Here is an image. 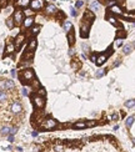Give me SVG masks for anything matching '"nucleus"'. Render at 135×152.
I'll list each match as a JSON object with an SVG mask.
<instances>
[{
	"label": "nucleus",
	"instance_id": "nucleus-1",
	"mask_svg": "<svg viewBox=\"0 0 135 152\" xmlns=\"http://www.w3.org/2000/svg\"><path fill=\"white\" fill-rule=\"evenodd\" d=\"M20 79L24 84H29L35 79V72H34L31 69H25L20 72Z\"/></svg>",
	"mask_w": 135,
	"mask_h": 152
},
{
	"label": "nucleus",
	"instance_id": "nucleus-2",
	"mask_svg": "<svg viewBox=\"0 0 135 152\" xmlns=\"http://www.w3.org/2000/svg\"><path fill=\"white\" fill-rule=\"evenodd\" d=\"M58 126V122H56L54 118H44L43 120V123H41V127L44 130H53Z\"/></svg>",
	"mask_w": 135,
	"mask_h": 152
},
{
	"label": "nucleus",
	"instance_id": "nucleus-3",
	"mask_svg": "<svg viewBox=\"0 0 135 152\" xmlns=\"http://www.w3.org/2000/svg\"><path fill=\"white\" fill-rule=\"evenodd\" d=\"M33 104L36 108H43L45 106V100L43 96H39V95H34L33 96Z\"/></svg>",
	"mask_w": 135,
	"mask_h": 152
},
{
	"label": "nucleus",
	"instance_id": "nucleus-4",
	"mask_svg": "<svg viewBox=\"0 0 135 152\" xmlns=\"http://www.w3.org/2000/svg\"><path fill=\"white\" fill-rule=\"evenodd\" d=\"M13 20H14V24L16 25H21L22 24V20H24V14H22L21 10H16L13 15Z\"/></svg>",
	"mask_w": 135,
	"mask_h": 152
},
{
	"label": "nucleus",
	"instance_id": "nucleus-5",
	"mask_svg": "<svg viewBox=\"0 0 135 152\" xmlns=\"http://www.w3.org/2000/svg\"><path fill=\"white\" fill-rule=\"evenodd\" d=\"M30 5L33 10H40L44 8V0H30Z\"/></svg>",
	"mask_w": 135,
	"mask_h": 152
},
{
	"label": "nucleus",
	"instance_id": "nucleus-6",
	"mask_svg": "<svg viewBox=\"0 0 135 152\" xmlns=\"http://www.w3.org/2000/svg\"><path fill=\"white\" fill-rule=\"evenodd\" d=\"M84 20L86 21L85 24H91L93 23V20H95V15H94V13L93 11H90V10H86L85 11V14H84Z\"/></svg>",
	"mask_w": 135,
	"mask_h": 152
},
{
	"label": "nucleus",
	"instance_id": "nucleus-7",
	"mask_svg": "<svg viewBox=\"0 0 135 152\" xmlns=\"http://www.w3.org/2000/svg\"><path fill=\"white\" fill-rule=\"evenodd\" d=\"M25 41V34H19L18 36L15 37V41H14V45L15 47H20Z\"/></svg>",
	"mask_w": 135,
	"mask_h": 152
},
{
	"label": "nucleus",
	"instance_id": "nucleus-8",
	"mask_svg": "<svg viewBox=\"0 0 135 152\" xmlns=\"http://www.w3.org/2000/svg\"><path fill=\"white\" fill-rule=\"evenodd\" d=\"M106 60H108V54H101V55L96 56L95 64H96L98 66H101L103 64H105V62H106Z\"/></svg>",
	"mask_w": 135,
	"mask_h": 152
},
{
	"label": "nucleus",
	"instance_id": "nucleus-9",
	"mask_svg": "<svg viewBox=\"0 0 135 152\" xmlns=\"http://www.w3.org/2000/svg\"><path fill=\"white\" fill-rule=\"evenodd\" d=\"M14 51H15V45H14V42L10 41V40H8L6 46H5V54H6V55H10V54H13Z\"/></svg>",
	"mask_w": 135,
	"mask_h": 152
},
{
	"label": "nucleus",
	"instance_id": "nucleus-10",
	"mask_svg": "<svg viewBox=\"0 0 135 152\" xmlns=\"http://www.w3.org/2000/svg\"><path fill=\"white\" fill-rule=\"evenodd\" d=\"M22 24H24V26L26 29L31 28L33 24H34V18L33 16H26V18H24V20H22Z\"/></svg>",
	"mask_w": 135,
	"mask_h": 152
},
{
	"label": "nucleus",
	"instance_id": "nucleus-11",
	"mask_svg": "<svg viewBox=\"0 0 135 152\" xmlns=\"http://www.w3.org/2000/svg\"><path fill=\"white\" fill-rule=\"evenodd\" d=\"M68 40H69V45L75 44V31L73 30V28L68 31Z\"/></svg>",
	"mask_w": 135,
	"mask_h": 152
},
{
	"label": "nucleus",
	"instance_id": "nucleus-12",
	"mask_svg": "<svg viewBox=\"0 0 135 152\" xmlns=\"http://www.w3.org/2000/svg\"><path fill=\"white\" fill-rule=\"evenodd\" d=\"M36 46H38V41H36L35 37H33V39L30 40V42H29V45H28V47H26V50L34 52V50L36 49Z\"/></svg>",
	"mask_w": 135,
	"mask_h": 152
},
{
	"label": "nucleus",
	"instance_id": "nucleus-13",
	"mask_svg": "<svg viewBox=\"0 0 135 152\" xmlns=\"http://www.w3.org/2000/svg\"><path fill=\"white\" fill-rule=\"evenodd\" d=\"M81 31H80V35H81V37H89V25L88 24H83V26H81V29H80Z\"/></svg>",
	"mask_w": 135,
	"mask_h": 152
},
{
	"label": "nucleus",
	"instance_id": "nucleus-14",
	"mask_svg": "<svg viewBox=\"0 0 135 152\" xmlns=\"http://www.w3.org/2000/svg\"><path fill=\"white\" fill-rule=\"evenodd\" d=\"M110 13L111 14H115V15H123V9L119 6V5H112L110 8Z\"/></svg>",
	"mask_w": 135,
	"mask_h": 152
},
{
	"label": "nucleus",
	"instance_id": "nucleus-15",
	"mask_svg": "<svg viewBox=\"0 0 135 152\" xmlns=\"http://www.w3.org/2000/svg\"><path fill=\"white\" fill-rule=\"evenodd\" d=\"M10 110H11V112H13V113H19V112H21L22 107H21V105L19 104V102H14V104L11 105Z\"/></svg>",
	"mask_w": 135,
	"mask_h": 152
},
{
	"label": "nucleus",
	"instance_id": "nucleus-16",
	"mask_svg": "<svg viewBox=\"0 0 135 152\" xmlns=\"http://www.w3.org/2000/svg\"><path fill=\"white\" fill-rule=\"evenodd\" d=\"M89 9H90V11H98V10L100 9V3L96 1V0H94V1H91L89 4Z\"/></svg>",
	"mask_w": 135,
	"mask_h": 152
},
{
	"label": "nucleus",
	"instance_id": "nucleus-17",
	"mask_svg": "<svg viewBox=\"0 0 135 152\" xmlns=\"http://www.w3.org/2000/svg\"><path fill=\"white\" fill-rule=\"evenodd\" d=\"M46 13H48L49 15H53V14H56V13H58V8H56L55 5H53V4H50V5H48V6H46Z\"/></svg>",
	"mask_w": 135,
	"mask_h": 152
},
{
	"label": "nucleus",
	"instance_id": "nucleus-18",
	"mask_svg": "<svg viewBox=\"0 0 135 152\" xmlns=\"http://www.w3.org/2000/svg\"><path fill=\"white\" fill-rule=\"evenodd\" d=\"M5 81V90H13L15 89V84L13 80H4Z\"/></svg>",
	"mask_w": 135,
	"mask_h": 152
},
{
	"label": "nucleus",
	"instance_id": "nucleus-19",
	"mask_svg": "<svg viewBox=\"0 0 135 152\" xmlns=\"http://www.w3.org/2000/svg\"><path fill=\"white\" fill-rule=\"evenodd\" d=\"M29 4H30V0H16V5L20 8H26L29 6Z\"/></svg>",
	"mask_w": 135,
	"mask_h": 152
},
{
	"label": "nucleus",
	"instance_id": "nucleus-20",
	"mask_svg": "<svg viewBox=\"0 0 135 152\" xmlns=\"http://www.w3.org/2000/svg\"><path fill=\"white\" fill-rule=\"evenodd\" d=\"M73 128L74 130H79V128H86V125L85 122H76L73 125Z\"/></svg>",
	"mask_w": 135,
	"mask_h": 152
},
{
	"label": "nucleus",
	"instance_id": "nucleus-21",
	"mask_svg": "<svg viewBox=\"0 0 135 152\" xmlns=\"http://www.w3.org/2000/svg\"><path fill=\"white\" fill-rule=\"evenodd\" d=\"M71 28H73L71 23H70L69 20H65V21H64V24H63V29H64V30H65V31L68 32V31H69V30L71 29Z\"/></svg>",
	"mask_w": 135,
	"mask_h": 152
},
{
	"label": "nucleus",
	"instance_id": "nucleus-22",
	"mask_svg": "<svg viewBox=\"0 0 135 152\" xmlns=\"http://www.w3.org/2000/svg\"><path fill=\"white\" fill-rule=\"evenodd\" d=\"M106 19L109 20V23H110V24L118 26V21H116V18H115V16H112V15H108V16H106Z\"/></svg>",
	"mask_w": 135,
	"mask_h": 152
},
{
	"label": "nucleus",
	"instance_id": "nucleus-23",
	"mask_svg": "<svg viewBox=\"0 0 135 152\" xmlns=\"http://www.w3.org/2000/svg\"><path fill=\"white\" fill-rule=\"evenodd\" d=\"M6 100H8V92L0 90V101L4 102V101H6Z\"/></svg>",
	"mask_w": 135,
	"mask_h": 152
},
{
	"label": "nucleus",
	"instance_id": "nucleus-24",
	"mask_svg": "<svg viewBox=\"0 0 135 152\" xmlns=\"http://www.w3.org/2000/svg\"><path fill=\"white\" fill-rule=\"evenodd\" d=\"M134 123V116H130V117H128L126 118V121H125V126L129 128V127H131V125Z\"/></svg>",
	"mask_w": 135,
	"mask_h": 152
},
{
	"label": "nucleus",
	"instance_id": "nucleus-25",
	"mask_svg": "<svg viewBox=\"0 0 135 152\" xmlns=\"http://www.w3.org/2000/svg\"><path fill=\"white\" fill-rule=\"evenodd\" d=\"M131 49H133L131 45H124V47H123V52L125 54V55H128V54H130V52H131Z\"/></svg>",
	"mask_w": 135,
	"mask_h": 152
},
{
	"label": "nucleus",
	"instance_id": "nucleus-26",
	"mask_svg": "<svg viewBox=\"0 0 135 152\" xmlns=\"http://www.w3.org/2000/svg\"><path fill=\"white\" fill-rule=\"evenodd\" d=\"M39 31H40V26H39V25H34L33 28H31V34L33 35L39 34Z\"/></svg>",
	"mask_w": 135,
	"mask_h": 152
},
{
	"label": "nucleus",
	"instance_id": "nucleus-27",
	"mask_svg": "<svg viewBox=\"0 0 135 152\" xmlns=\"http://www.w3.org/2000/svg\"><path fill=\"white\" fill-rule=\"evenodd\" d=\"M134 105H135L134 99H131V100H129V101H126V102H125V107H128V108H133V107H134Z\"/></svg>",
	"mask_w": 135,
	"mask_h": 152
},
{
	"label": "nucleus",
	"instance_id": "nucleus-28",
	"mask_svg": "<svg viewBox=\"0 0 135 152\" xmlns=\"http://www.w3.org/2000/svg\"><path fill=\"white\" fill-rule=\"evenodd\" d=\"M10 131H11L10 127H3L1 131H0V133H1V135H6V136H8V135H10Z\"/></svg>",
	"mask_w": 135,
	"mask_h": 152
},
{
	"label": "nucleus",
	"instance_id": "nucleus-29",
	"mask_svg": "<svg viewBox=\"0 0 135 152\" xmlns=\"http://www.w3.org/2000/svg\"><path fill=\"white\" fill-rule=\"evenodd\" d=\"M6 25H8V28L9 29H13L14 28V20H13V18H9L8 20H6Z\"/></svg>",
	"mask_w": 135,
	"mask_h": 152
},
{
	"label": "nucleus",
	"instance_id": "nucleus-30",
	"mask_svg": "<svg viewBox=\"0 0 135 152\" xmlns=\"http://www.w3.org/2000/svg\"><path fill=\"white\" fill-rule=\"evenodd\" d=\"M85 125H86V127H94V126H96V125H98V121L91 120V121H88V122H85Z\"/></svg>",
	"mask_w": 135,
	"mask_h": 152
},
{
	"label": "nucleus",
	"instance_id": "nucleus-31",
	"mask_svg": "<svg viewBox=\"0 0 135 152\" xmlns=\"http://www.w3.org/2000/svg\"><path fill=\"white\" fill-rule=\"evenodd\" d=\"M54 150H55V152H64V146L61 145V143H60V145L58 143V145L54 147Z\"/></svg>",
	"mask_w": 135,
	"mask_h": 152
},
{
	"label": "nucleus",
	"instance_id": "nucleus-32",
	"mask_svg": "<svg viewBox=\"0 0 135 152\" xmlns=\"http://www.w3.org/2000/svg\"><path fill=\"white\" fill-rule=\"evenodd\" d=\"M36 95H39V96H45V95H46V91H45V89H38V92H36Z\"/></svg>",
	"mask_w": 135,
	"mask_h": 152
},
{
	"label": "nucleus",
	"instance_id": "nucleus-33",
	"mask_svg": "<svg viewBox=\"0 0 135 152\" xmlns=\"http://www.w3.org/2000/svg\"><path fill=\"white\" fill-rule=\"evenodd\" d=\"M83 5H84V1H83V0H78V1L75 3V9H80Z\"/></svg>",
	"mask_w": 135,
	"mask_h": 152
},
{
	"label": "nucleus",
	"instance_id": "nucleus-34",
	"mask_svg": "<svg viewBox=\"0 0 135 152\" xmlns=\"http://www.w3.org/2000/svg\"><path fill=\"white\" fill-rule=\"evenodd\" d=\"M115 46H118V47H120V46H123V39H118L115 40Z\"/></svg>",
	"mask_w": 135,
	"mask_h": 152
},
{
	"label": "nucleus",
	"instance_id": "nucleus-35",
	"mask_svg": "<svg viewBox=\"0 0 135 152\" xmlns=\"http://www.w3.org/2000/svg\"><path fill=\"white\" fill-rule=\"evenodd\" d=\"M104 75H105L104 70H98V71H96V77H103Z\"/></svg>",
	"mask_w": 135,
	"mask_h": 152
},
{
	"label": "nucleus",
	"instance_id": "nucleus-36",
	"mask_svg": "<svg viewBox=\"0 0 135 152\" xmlns=\"http://www.w3.org/2000/svg\"><path fill=\"white\" fill-rule=\"evenodd\" d=\"M80 66H81V62H73V67H74L75 70H79V69H80Z\"/></svg>",
	"mask_w": 135,
	"mask_h": 152
},
{
	"label": "nucleus",
	"instance_id": "nucleus-37",
	"mask_svg": "<svg viewBox=\"0 0 135 152\" xmlns=\"http://www.w3.org/2000/svg\"><path fill=\"white\" fill-rule=\"evenodd\" d=\"M120 64H121V60H120V59H116V61H115L114 64H112V67H116V66H119Z\"/></svg>",
	"mask_w": 135,
	"mask_h": 152
},
{
	"label": "nucleus",
	"instance_id": "nucleus-38",
	"mask_svg": "<svg viewBox=\"0 0 135 152\" xmlns=\"http://www.w3.org/2000/svg\"><path fill=\"white\" fill-rule=\"evenodd\" d=\"M70 14H71L73 16H76V15H78V13H76V9H75V8H71V9H70Z\"/></svg>",
	"mask_w": 135,
	"mask_h": 152
},
{
	"label": "nucleus",
	"instance_id": "nucleus-39",
	"mask_svg": "<svg viewBox=\"0 0 135 152\" xmlns=\"http://www.w3.org/2000/svg\"><path fill=\"white\" fill-rule=\"evenodd\" d=\"M8 4V0H0V8H4Z\"/></svg>",
	"mask_w": 135,
	"mask_h": 152
},
{
	"label": "nucleus",
	"instance_id": "nucleus-40",
	"mask_svg": "<svg viewBox=\"0 0 135 152\" xmlns=\"http://www.w3.org/2000/svg\"><path fill=\"white\" fill-rule=\"evenodd\" d=\"M21 92H22V95H24V96H28V95H29V92H28V87H22Z\"/></svg>",
	"mask_w": 135,
	"mask_h": 152
},
{
	"label": "nucleus",
	"instance_id": "nucleus-41",
	"mask_svg": "<svg viewBox=\"0 0 135 152\" xmlns=\"http://www.w3.org/2000/svg\"><path fill=\"white\" fill-rule=\"evenodd\" d=\"M110 118H111V120H114V121H116L118 118H119V115H118V113H114V115H112Z\"/></svg>",
	"mask_w": 135,
	"mask_h": 152
},
{
	"label": "nucleus",
	"instance_id": "nucleus-42",
	"mask_svg": "<svg viewBox=\"0 0 135 152\" xmlns=\"http://www.w3.org/2000/svg\"><path fill=\"white\" fill-rule=\"evenodd\" d=\"M16 132H18V128H16V127H14V128H11V131H10V135H13V136H14V135H15Z\"/></svg>",
	"mask_w": 135,
	"mask_h": 152
},
{
	"label": "nucleus",
	"instance_id": "nucleus-43",
	"mask_svg": "<svg viewBox=\"0 0 135 152\" xmlns=\"http://www.w3.org/2000/svg\"><path fill=\"white\" fill-rule=\"evenodd\" d=\"M8 141L9 142H14V136L13 135H8Z\"/></svg>",
	"mask_w": 135,
	"mask_h": 152
},
{
	"label": "nucleus",
	"instance_id": "nucleus-44",
	"mask_svg": "<svg viewBox=\"0 0 135 152\" xmlns=\"http://www.w3.org/2000/svg\"><path fill=\"white\" fill-rule=\"evenodd\" d=\"M22 14H25V15H28V16H30V15L33 14V10H25V11L22 13Z\"/></svg>",
	"mask_w": 135,
	"mask_h": 152
},
{
	"label": "nucleus",
	"instance_id": "nucleus-45",
	"mask_svg": "<svg viewBox=\"0 0 135 152\" xmlns=\"http://www.w3.org/2000/svg\"><path fill=\"white\" fill-rule=\"evenodd\" d=\"M90 59H91V61H93V62H95V60H96V56H95V55H93Z\"/></svg>",
	"mask_w": 135,
	"mask_h": 152
},
{
	"label": "nucleus",
	"instance_id": "nucleus-46",
	"mask_svg": "<svg viewBox=\"0 0 135 152\" xmlns=\"http://www.w3.org/2000/svg\"><path fill=\"white\" fill-rule=\"evenodd\" d=\"M11 75H13V76H16V71H15V70H11Z\"/></svg>",
	"mask_w": 135,
	"mask_h": 152
},
{
	"label": "nucleus",
	"instance_id": "nucleus-47",
	"mask_svg": "<svg viewBox=\"0 0 135 152\" xmlns=\"http://www.w3.org/2000/svg\"><path fill=\"white\" fill-rule=\"evenodd\" d=\"M33 136L36 137V136H38V131H34V132H33Z\"/></svg>",
	"mask_w": 135,
	"mask_h": 152
},
{
	"label": "nucleus",
	"instance_id": "nucleus-48",
	"mask_svg": "<svg viewBox=\"0 0 135 152\" xmlns=\"http://www.w3.org/2000/svg\"><path fill=\"white\" fill-rule=\"evenodd\" d=\"M69 54H70V55H74V50H73V49H70V51H69Z\"/></svg>",
	"mask_w": 135,
	"mask_h": 152
}]
</instances>
